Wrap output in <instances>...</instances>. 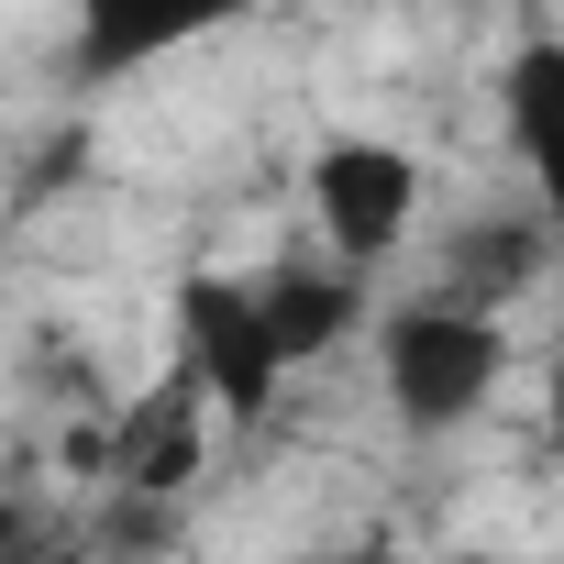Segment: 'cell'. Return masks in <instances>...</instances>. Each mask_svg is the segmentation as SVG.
<instances>
[{
  "mask_svg": "<svg viewBox=\"0 0 564 564\" xmlns=\"http://www.w3.org/2000/svg\"><path fill=\"white\" fill-rule=\"evenodd\" d=\"M254 289H265V322L289 333L300 366H322V355H344L355 333H377L366 265H344L333 243H322V254H276V265H254Z\"/></svg>",
  "mask_w": 564,
  "mask_h": 564,
  "instance_id": "cell-8",
  "label": "cell"
},
{
  "mask_svg": "<svg viewBox=\"0 0 564 564\" xmlns=\"http://www.w3.org/2000/svg\"><path fill=\"white\" fill-rule=\"evenodd\" d=\"M254 12H276V0H67L56 78L89 100V89H122V78H144V67H166V56L254 23Z\"/></svg>",
  "mask_w": 564,
  "mask_h": 564,
  "instance_id": "cell-4",
  "label": "cell"
},
{
  "mask_svg": "<svg viewBox=\"0 0 564 564\" xmlns=\"http://www.w3.org/2000/svg\"><path fill=\"white\" fill-rule=\"evenodd\" d=\"M498 144H509V166H520V188L553 210V232H564V34L553 23H531L509 56H498Z\"/></svg>",
  "mask_w": 564,
  "mask_h": 564,
  "instance_id": "cell-7",
  "label": "cell"
},
{
  "mask_svg": "<svg viewBox=\"0 0 564 564\" xmlns=\"http://www.w3.org/2000/svg\"><path fill=\"white\" fill-rule=\"evenodd\" d=\"M542 432L564 443V344H553V366H542Z\"/></svg>",
  "mask_w": 564,
  "mask_h": 564,
  "instance_id": "cell-9",
  "label": "cell"
},
{
  "mask_svg": "<svg viewBox=\"0 0 564 564\" xmlns=\"http://www.w3.org/2000/svg\"><path fill=\"white\" fill-rule=\"evenodd\" d=\"M553 265H564V232H553L542 199H531V210H465V221H443V254H432L421 289H443V300H465V311H509V300L542 289Z\"/></svg>",
  "mask_w": 564,
  "mask_h": 564,
  "instance_id": "cell-6",
  "label": "cell"
},
{
  "mask_svg": "<svg viewBox=\"0 0 564 564\" xmlns=\"http://www.w3.org/2000/svg\"><path fill=\"white\" fill-rule=\"evenodd\" d=\"M300 188H311V232H322L344 265H366V276L421 232V155L388 144V133H333Z\"/></svg>",
  "mask_w": 564,
  "mask_h": 564,
  "instance_id": "cell-3",
  "label": "cell"
},
{
  "mask_svg": "<svg viewBox=\"0 0 564 564\" xmlns=\"http://www.w3.org/2000/svg\"><path fill=\"white\" fill-rule=\"evenodd\" d=\"M377 399L410 443H443V432H476L509 388V322L498 311H465L443 289H410L377 311Z\"/></svg>",
  "mask_w": 564,
  "mask_h": 564,
  "instance_id": "cell-1",
  "label": "cell"
},
{
  "mask_svg": "<svg viewBox=\"0 0 564 564\" xmlns=\"http://www.w3.org/2000/svg\"><path fill=\"white\" fill-rule=\"evenodd\" d=\"M210 432H232V421H221L210 377L177 355L144 399H122V410H111V432H100V487H155V498H188V476L210 465Z\"/></svg>",
  "mask_w": 564,
  "mask_h": 564,
  "instance_id": "cell-5",
  "label": "cell"
},
{
  "mask_svg": "<svg viewBox=\"0 0 564 564\" xmlns=\"http://www.w3.org/2000/svg\"><path fill=\"white\" fill-rule=\"evenodd\" d=\"M177 355L210 377V399H221L232 432H254L276 399H289V377H300L289 333L265 322V289H254V276H221V265L177 276Z\"/></svg>",
  "mask_w": 564,
  "mask_h": 564,
  "instance_id": "cell-2",
  "label": "cell"
}]
</instances>
